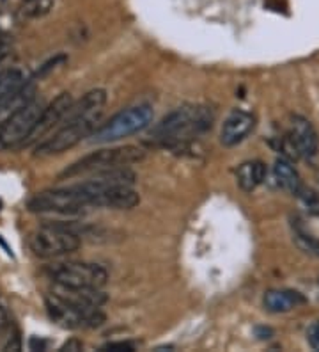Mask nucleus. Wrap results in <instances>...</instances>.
I'll return each instance as SVG.
<instances>
[{
	"label": "nucleus",
	"mask_w": 319,
	"mask_h": 352,
	"mask_svg": "<svg viewBox=\"0 0 319 352\" xmlns=\"http://www.w3.org/2000/svg\"><path fill=\"white\" fill-rule=\"evenodd\" d=\"M56 2L54 0H21L18 8V16L20 20H39L47 16L54 9Z\"/></svg>",
	"instance_id": "17"
},
{
	"label": "nucleus",
	"mask_w": 319,
	"mask_h": 352,
	"mask_svg": "<svg viewBox=\"0 0 319 352\" xmlns=\"http://www.w3.org/2000/svg\"><path fill=\"white\" fill-rule=\"evenodd\" d=\"M145 157V151L137 146H117V148H102L89 155H84L77 162L64 169L60 178H80L91 173L106 171V169L128 168L135 162H141Z\"/></svg>",
	"instance_id": "3"
},
{
	"label": "nucleus",
	"mask_w": 319,
	"mask_h": 352,
	"mask_svg": "<svg viewBox=\"0 0 319 352\" xmlns=\"http://www.w3.org/2000/svg\"><path fill=\"white\" fill-rule=\"evenodd\" d=\"M82 245V239L68 224L45 223L29 236V248L34 256L43 260L62 258L75 253Z\"/></svg>",
	"instance_id": "5"
},
{
	"label": "nucleus",
	"mask_w": 319,
	"mask_h": 352,
	"mask_svg": "<svg viewBox=\"0 0 319 352\" xmlns=\"http://www.w3.org/2000/svg\"><path fill=\"white\" fill-rule=\"evenodd\" d=\"M264 308L270 314H287L291 309H296L307 302L303 294L290 288H281V290H268L264 294Z\"/></svg>",
	"instance_id": "13"
},
{
	"label": "nucleus",
	"mask_w": 319,
	"mask_h": 352,
	"mask_svg": "<svg viewBox=\"0 0 319 352\" xmlns=\"http://www.w3.org/2000/svg\"><path fill=\"white\" fill-rule=\"evenodd\" d=\"M293 241L303 253L319 258V239L307 232L300 223H293Z\"/></svg>",
	"instance_id": "18"
},
{
	"label": "nucleus",
	"mask_w": 319,
	"mask_h": 352,
	"mask_svg": "<svg viewBox=\"0 0 319 352\" xmlns=\"http://www.w3.org/2000/svg\"><path fill=\"white\" fill-rule=\"evenodd\" d=\"M273 178H275L276 185H279L282 190H285V192L293 194V196H298V194L302 192V178H300V175H298V171L294 169L293 164L287 159H284V157L275 160V166H273Z\"/></svg>",
	"instance_id": "14"
},
{
	"label": "nucleus",
	"mask_w": 319,
	"mask_h": 352,
	"mask_svg": "<svg viewBox=\"0 0 319 352\" xmlns=\"http://www.w3.org/2000/svg\"><path fill=\"white\" fill-rule=\"evenodd\" d=\"M45 274L54 281V285L71 288H103L108 281L105 267L77 260L50 263L45 267Z\"/></svg>",
	"instance_id": "7"
},
{
	"label": "nucleus",
	"mask_w": 319,
	"mask_h": 352,
	"mask_svg": "<svg viewBox=\"0 0 319 352\" xmlns=\"http://www.w3.org/2000/svg\"><path fill=\"white\" fill-rule=\"evenodd\" d=\"M8 54H9V47L5 43H2V41H0V63H2V60L8 57Z\"/></svg>",
	"instance_id": "23"
},
{
	"label": "nucleus",
	"mask_w": 319,
	"mask_h": 352,
	"mask_svg": "<svg viewBox=\"0 0 319 352\" xmlns=\"http://www.w3.org/2000/svg\"><path fill=\"white\" fill-rule=\"evenodd\" d=\"M215 123V111L202 103H187L169 112L151 130V138L162 146H185L209 132Z\"/></svg>",
	"instance_id": "2"
},
{
	"label": "nucleus",
	"mask_w": 319,
	"mask_h": 352,
	"mask_svg": "<svg viewBox=\"0 0 319 352\" xmlns=\"http://www.w3.org/2000/svg\"><path fill=\"white\" fill-rule=\"evenodd\" d=\"M25 74L21 69L11 68L0 72V107L13 98L18 91L25 86Z\"/></svg>",
	"instance_id": "16"
},
{
	"label": "nucleus",
	"mask_w": 319,
	"mask_h": 352,
	"mask_svg": "<svg viewBox=\"0 0 319 352\" xmlns=\"http://www.w3.org/2000/svg\"><path fill=\"white\" fill-rule=\"evenodd\" d=\"M255 116L252 112L243 111V109H234L227 114V118L222 123L220 142L224 146L233 148L241 144L245 139L254 132Z\"/></svg>",
	"instance_id": "11"
},
{
	"label": "nucleus",
	"mask_w": 319,
	"mask_h": 352,
	"mask_svg": "<svg viewBox=\"0 0 319 352\" xmlns=\"http://www.w3.org/2000/svg\"><path fill=\"white\" fill-rule=\"evenodd\" d=\"M236 180L243 192H254L266 180V166L261 160H247L236 171Z\"/></svg>",
	"instance_id": "15"
},
{
	"label": "nucleus",
	"mask_w": 319,
	"mask_h": 352,
	"mask_svg": "<svg viewBox=\"0 0 319 352\" xmlns=\"http://www.w3.org/2000/svg\"><path fill=\"white\" fill-rule=\"evenodd\" d=\"M64 349H68V351H80L82 349V344L80 342H77V340H71V342H69V344H66L62 347V351Z\"/></svg>",
	"instance_id": "22"
},
{
	"label": "nucleus",
	"mask_w": 319,
	"mask_h": 352,
	"mask_svg": "<svg viewBox=\"0 0 319 352\" xmlns=\"http://www.w3.org/2000/svg\"><path fill=\"white\" fill-rule=\"evenodd\" d=\"M73 102H75V100H73V96L69 95V93H60L57 98H54L48 103L47 107H43L41 116H39L38 125H36V130L34 133H32L30 141H38L39 138H43V135H47L48 132H51V129H56L59 123H62Z\"/></svg>",
	"instance_id": "12"
},
{
	"label": "nucleus",
	"mask_w": 319,
	"mask_h": 352,
	"mask_svg": "<svg viewBox=\"0 0 319 352\" xmlns=\"http://www.w3.org/2000/svg\"><path fill=\"white\" fill-rule=\"evenodd\" d=\"M27 208L34 214H60L73 215L89 210L87 203L82 198L77 185L68 187H57V189H47L38 192L29 199Z\"/></svg>",
	"instance_id": "9"
},
{
	"label": "nucleus",
	"mask_w": 319,
	"mask_h": 352,
	"mask_svg": "<svg viewBox=\"0 0 319 352\" xmlns=\"http://www.w3.org/2000/svg\"><path fill=\"white\" fill-rule=\"evenodd\" d=\"M43 105L39 100H30L21 105L11 116L5 118L0 125V151L14 150L30 141L38 125L39 116L43 112Z\"/></svg>",
	"instance_id": "8"
},
{
	"label": "nucleus",
	"mask_w": 319,
	"mask_h": 352,
	"mask_svg": "<svg viewBox=\"0 0 319 352\" xmlns=\"http://www.w3.org/2000/svg\"><path fill=\"white\" fill-rule=\"evenodd\" d=\"M287 148L293 157L311 160L319 151V138L314 125L303 116H291L287 126Z\"/></svg>",
	"instance_id": "10"
},
{
	"label": "nucleus",
	"mask_w": 319,
	"mask_h": 352,
	"mask_svg": "<svg viewBox=\"0 0 319 352\" xmlns=\"http://www.w3.org/2000/svg\"><path fill=\"white\" fill-rule=\"evenodd\" d=\"M45 306L48 317L64 329H94L103 326L106 318L105 314L96 306L69 301L54 292L45 296Z\"/></svg>",
	"instance_id": "6"
},
{
	"label": "nucleus",
	"mask_w": 319,
	"mask_h": 352,
	"mask_svg": "<svg viewBox=\"0 0 319 352\" xmlns=\"http://www.w3.org/2000/svg\"><path fill=\"white\" fill-rule=\"evenodd\" d=\"M105 103V89H93L85 93L78 102H73L62 121L64 125L54 135L39 142L36 146V155L50 157L64 153L77 146L85 138H91L94 130L98 129Z\"/></svg>",
	"instance_id": "1"
},
{
	"label": "nucleus",
	"mask_w": 319,
	"mask_h": 352,
	"mask_svg": "<svg viewBox=\"0 0 319 352\" xmlns=\"http://www.w3.org/2000/svg\"><path fill=\"white\" fill-rule=\"evenodd\" d=\"M102 351H133V345L132 344H106L105 347H102Z\"/></svg>",
	"instance_id": "21"
},
{
	"label": "nucleus",
	"mask_w": 319,
	"mask_h": 352,
	"mask_svg": "<svg viewBox=\"0 0 319 352\" xmlns=\"http://www.w3.org/2000/svg\"><path fill=\"white\" fill-rule=\"evenodd\" d=\"M307 342L314 351H319V322H314L307 329Z\"/></svg>",
	"instance_id": "19"
},
{
	"label": "nucleus",
	"mask_w": 319,
	"mask_h": 352,
	"mask_svg": "<svg viewBox=\"0 0 319 352\" xmlns=\"http://www.w3.org/2000/svg\"><path fill=\"white\" fill-rule=\"evenodd\" d=\"M0 208H2V201H0Z\"/></svg>",
	"instance_id": "24"
},
{
	"label": "nucleus",
	"mask_w": 319,
	"mask_h": 352,
	"mask_svg": "<svg viewBox=\"0 0 319 352\" xmlns=\"http://www.w3.org/2000/svg\"><path fill=\"white\" fill-rule=\"evenodd\" d=\"M11 329V318H9L8 309L0 305V335H5Z\"/></svg>",
	"instance_id": "20"
},
{
	"label": "nucleus",
	"mask_w": 319,
	"mask_h": 352,
	"mask_svg": "<svg viewBox=\"0 0 319 352\" xmlns=\"http://www.w3.org/2000/svg\"><path fill=\"white\" fill-rule=\"evenodd\" d=\"M153 107L147 103L123 109L121 112L114 114L110 120L98 125V129L94 130L93 135H91V142L108 144V142H117L124 138L135 135V133L147 129L153 123Z\"/></svg>",
	"instance_id": "4"
}]
</instances>
